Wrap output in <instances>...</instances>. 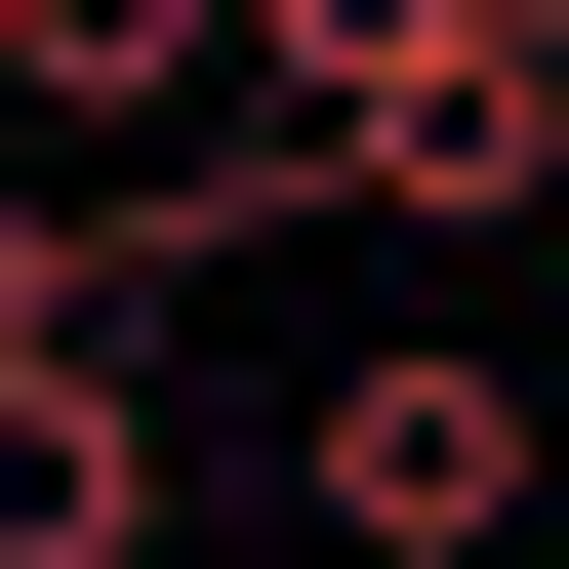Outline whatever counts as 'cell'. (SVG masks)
<instances>
[{
  "mask_svg": "<svg viewBox=\"0 0 569 569\" xmlns=\"http://www.w3.org/2000/svg\"><path fill=\"white\" fill-rule=\"evenodd\" d=\"M0 367H82V203H41V163H0Z\"/></svg>",
  "mask_w": 569,
  "mask_h": 569,
  "instance_id": "obj_6",
  "label": "cell"
},
{
  "mask_svg": "<svg viewBox=\"0 0 569 569\" xmlns=\"http://www.w3.org/2000/svg\"><path fill=\"white\" fill-rule=\"evenodd\" d=\"M0 122L41 163H163V122H244V0H0Z\"/></svg>",
  "mask_w": 569,
  "mask_h": 569,
  "instance_id": "obj_3",
  "label": "cell"
},
{
  "mask_svg": "<svg viewBox=\"0 0 569 569\" xmlns=\"http://www.w3.org/2000/svg\"><path fill=\"white\" fill-rule=\"evenodd\" d=\"M326 203H367V244H529V203H569V0H488V41H407V82L326 122Z\"/></svg>",
  "mask_w": 569,
  "mask_h": 569,
  "instance_id": "obj_2",
  "label": "cell"
},
{
  "mask_svg": "<svg viewBox=\"0 0 569 569\" xmlns=\"http://www.w3.org/2000/svg\"><path fill=\"white\" fill-rule=\"evenodd\" d=\"M284 488H326V569H488V529L569 488V407L488 367V326H407V367H326V407H284Z\"/></svg>",
  "mask_w": 569,
  "mask_h": 569,
  "instance_id": "obj_1",
  "label": "cell"
},
{
  "mask_svg": "<svg viewBox=\"0 0 569 569\" xmlns=\"http://www.w3.org/2000/svg\"><path fill=\"white\" fill-rule=\"evenodd\" d=\"M407 41H488V0H244V122H367Z\"/></svg>",
  "mask_w": 569,
  "mask_h": 569,
  "instance_id": "obj_5",
  "label": "cell"
},
{
  "mask_svg": "<svg viewBox=\"0 0 569 569\" xmlns=\"http://www.w3.org/2000/svg\"><path fill=\"white\" fill-rule=\"evenodd\" d=\"M0 569H163V367H0Z\"/></svg>",
  "mask_w": 569,
  "mask_h": 569,
  "instance_id": "obj_4",
  "label": "cell"
}]
</instances>
